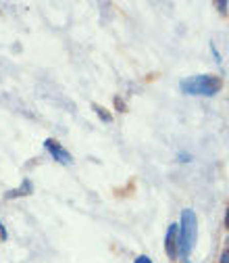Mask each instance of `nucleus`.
Wrapping results in <instances>:
<instances>
[{"instance_id":"1","label":"nucleus","mask_w":229,"mask_h":263,"mask_svg":"<svg viewBox=\"0 0 229 263\" xmlns=\"http://www.w3.org/2000/svg\"><path fill=\"white\" fill-rule=\"evenodd\" d=\"M177 226V257L181 263H190V255L198 240V217L192 209H183Z\"/></svg>"},{"instance_id":"2","label":"nucleus","mask_w":229,"mask_h":263,"mask_svg":"<svg viewBox=\"0 0 229 263\" xmlns=\"http://www.w3.org/2000/svg\"><path fill=\"white\" fill-rule=\"evenodd\" d=\"M223 88V80L219 76H192L179 82V90L190 96H215Z\"/></svg>"},{"instance_id":"3","label":"nucleus","mask_w":229,"mask_h":263,"mask_svg":"<svg viewBox=\"0 0 229 263\" xmlns=\"http://www.w3.org/2000/svg\"><path fill=\"white\" fill-rule=\"evenodd\" d=\"M44 148L52 155V159H54V161H58V163H60V165H71V163H73L71 153H69L67 148H63L54 138H46V140H44Z\"/></svg>"},{"instance_id":"4","label":"nucleus","mask_w":229,"mask_h":263,"mask_svg":"<svg viewBox=\"0 0 229 263\" xmlns=\"http://www.w3.org/2000/svg\"><path fill=\"white\" fill-rule=\"evenodd\" d=\"M177 228H179L177 223H171L165 234V251L169 259H177Z\"/></svg>"},{"instance_id":"5","label":"nucleus","mask_w":229,"mask_h":263,"mask_svg":"<svg viewBox=\"0 0 229 263\" xmlns=\"http://www.w3.org/2000/svg\"><path fill=\"white\" fill-rule=\"evenodd\" d=\"M31 192H34V184H31V180H29V178H25V180H23V184H21L19 188L9 190L5 196H7V199H17V196H27V194H31Z\"/></svg>"},{"instance_id":"6","label":"nucleus","mask_w":229,"mask_h":263,"mask_svg":"<svg viewBox=\"0 0 229 263\" xmlns=\"http://www.w3.org/2000/svg\"><path fill=\"white\" fill-rule=\"evenodd\" d=\"M94 111H96V115L100 117L105 123H113V115H111V113H109L105 107H100V105H94Z\"/></svg>"},{"instance_id":"7","label":"nucleus","mask_w":229,"mask_h":263,"mask_svg":"<svg viewBox=\"0 0 229 263\" xmlns=\"http://www.w3.org/2000/svg\"><path fill=\"white\" fill-rule=\"evenodd\" d=\"M134 263H152V259H150L148 255H138V257L134 259Z\"/></svg>"},{"instance_id":"8","label":"nucleus","mask_w":229,"mask_h":263,"mask_svg":"<svg viewBox=\"0 0 229 263\" xmlns=\"http://www.w3.org/2000/svg\"><path fill=\"white\" fill-rule=\"evenodd\" d=\"M227 7H229V3H227V0H219V3H217V9H219L221 13H227V11H225Z\"/></svg>"},{"instance_id":"9","label":"nucleus","mask_w":229,"mask_h":263,"mask_svg":"<svg viewBox=\"0 0 229 263\" xmlns=\"http://www.w3.org/2000/svg\"><path fill=\"white\" fill-rule=\"evenodd\" d=\"M177 159H179L181 163H188V161H192V155H188V153H179Z\"/></svg>"},{"instance_id":"10","label":"nucleus","mask_w":229,"mask_h":263,"mask_svg":"<svg viewBox=\"0 0 229 263\" xmlns=\"http://www.w3.org/2000/svg\"><path fill=\"white\" fill-rule=\"evenodd\" d=\"M211 52H213V57H215V61H217V63H221V54H219V50L215 48V44H211Z\"/></svg>"},{"instance_id":"11","label":"nucleus","mask_w":229,"mask_h":263,"mask_svg":"<svg viewBox=\"0 0 229 263\" xmlns=\"http://www.w3.org/2000/svg\"><path fill=\"white\" fill-rule=\"evenodd\" d=\"M0 236H3V240H7V238H9L7 228H5V223H3V221H0Z\"/></svg>"},{"instance_id":"12","label":"nucleus","mask_w":229,"mask_h":263,"mask_svg":"<svg viewBox=\"0 0 229 263\" xmlns=\"http://www.w3.org/2000/svg\"><path fill=\"white\" fill-rule=\"evenodd\" d=\"M221 263H229V249H227V251L221 255Z\"/></svg>"},{"instance_id":"13","label":"nucleus","mask_w":229,"mask_h":263,"mask_svg":"<svg viewBox=\"0 0 229 263\" xmlns=\"http://www.w3.org/2000/svg\"><path fill=\"white\" fill-rule=\"evenodd\" d=\"M115 105H117V109H125V105H123V101H119V98H115Z\"/></svg>"},{"instance_id":"14","label":"nucleus","mask_w":229,"mask_h":263,"mask_svg":"<svg viewBox=\"0 0 229 263\" xmlns=\"http://www.w3.org/2000/svg\"><path fill=\"white\" fill-rule=\"evenodd\" d=\"M225 226L229 228V209H227V217H225Z\"/></svg>"}]
</instances>
